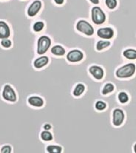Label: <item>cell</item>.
Instances as JSON below:
<instances>
[{"mask_svg": "<svg viewBox=\"0 0 136 153\" xmlns=\"http://www.w3.org/2000/svg\"><path fill=\"white\" fill-rule=\"evenodd\" d=\"M136 65L134 63H129L120 68L115 72V75L119 79H127L132 77L135 73Z\"/></svg>", "mask_w": 136, "mask_h": 153, "instance_id": "cell-1", "label": "cell"}, {"mask_svg": "<svg viewBox=\"0 0 136 153\" xmlns=\"http://www.w3.org/2000/svg\"><path fill=\"white\" fill-rule=\"evenodd\" d=\"M1 96L3 99L10 103H14L17 101V94L16 90L10 84H7L2 89Z\"/></svg>", "mask_w": 136, "mask_h": 153, "instance_id": "cell-2", "label": "cell"}, {"mask_svg": "<svg viewBox=\"0 0 136 153\" xmlns=\"http://www.w3.org/2000/svg\"><path fill=\"white\" fill-rule=\"evenodd\" d=\"M51 45V40L47 36H42L39 37L37 43V53L39 55L45 54L49 49Z\"/></svg>", "mask_w": 136, "mask_h": 153, "instance_id": "cell-3", "label": "cell"}, {"mask_svg": "<svg viewBox=\"0 0 136 153\" xmlns=\"http://www.w3.org/2000/svg\"><path fill=\"white\" fill-rule=\"evenodd\" d=\"M92 20L96 25H101L105 22V14L99 7L95 6L92 9Z\"/></svg>", "mask_w": 136, "mask_h": 153, "instance_id": "cell-4", "label": "cell"}, {"mask_svg": "<svg viewBox=\"0 0 136 153\" xmlns=\"http://www.w3.org/2000/svg\"><path fill=\"white\" fill-rule=\"evenodd\" d=\"M76 28L78 30L84 33L87 36H92L94 33V29L93 26L85 20H80L76 25Z\"/></svg>", "mask_w": 136, "mask_h": 153, "instance_id": "cell-5", "label": "cell"}, {"mask_svg": "<svg viewBox=\"0 0 136 153\" xmlns=\"http://www.w3.org/2000/svg\"><path fill=\"white\" fill-rule=\"evenodd\" d=\"M112 123L115 126H120L122 125L124 121L125 115L123 110L120 108H116L112 112Z\"/></svg>", "mask_w": 136, "mask_h": 153, "instance_id": "cell-6", "label": "cell"}, {"mask_svg": "<svg viewBox=\"0 0 136 153\" xmlns=\"http://www.w3.org/2000/svg\"><path fill=\"white\" fill-rule=\"evenodd\" d=\"M11 36V31L9 25L3 20H0V39H9Z\"/></svg>", "mask_w": 136, "mask_h": 153, "instance_id": "cell-7", "label": "cell"}, {"mask_svg": "<svg viewBox=\"0 0 136 153\" xmlns=\"http://www.w3.org/2000/svg\"><path fill=\"white\" fill-rule=\"evenodd\" d=\"M42 7V2L39 0H36L34 1L29 6L27 9V14L28 16L33 17L39 13Z\"/></svg>", "mask_w": 136, "mask_h": 153, "instance_id": "cell-8", "label": "cell"}, {"mask_svg": "<svg viewBox=\"0 0 136 153\" xmlns=\"http://www.w3.org/2000/svg\"><path fill=\"white\" fill-rule=\"evenodd\" d=\"M27 104L32 107L41 108L45 104V101L39 96H31L27 98Z\"/></svg>", "mask_w": 136, "mask_h": 153, "instance_id": "cell-9", "label": "cell"}, {"mask_svg": "<svg viewBox=\"0 0 136 153\" xmlns=\"http://www.w3.org/2000/svg\"><path fill=\"white\" fill-rule=\"evenodd\" d=\"M83 57H84V54L82 51H79V50L71 51L68 53V56H67V59L70 62H79V61L82 60Z\"/></svg>", "mask_w": 136, "mask_h": 153, "instance_id": "cell-10", "label": "cell"}, {"mask_svg": "<svg viewBox=\"0 0 136 153\" xmlns=\"http://www.w3.org/2000/svg\"><path fill=\"white\" fill-rule=\"evenodd\" d=\"M97 34H98V36H99L100 38L109 39L113 37L114 30L110 27L100 28V29L98 30Z\"/></svg>", "mask_w": 136, "mask_h": 153, "instance_id": "cell-11", "label": "cell"}, {"mask_svg": "<svg viewBox=\"0 0 136 153\" xmlns=\"http://www.w3.org/2000/svg\"><path fill=\"white\" fill-rule=\"evenodd\" d=\"M89 71H90V73L94 76L95 79H96L97 80H101V79L104 77V70H103L101 67L93 65V66L90 67Z\"/></svg>", "mask_w": 136, "mask_h": 153, "instance_id": "cell-12", "label": "cell"}, {"mask_svg": "<svg viewBox=\"0 0 136 153\" xmlns=\"http://www.w3.org/2000/svg\"><path fill=\"white\" fill-rule=\"evenodd\" d=\"M48 58L47 56H42V57L38 58L36 59L33 62V66L35 68L37 69H40V68H43L44 66L48 63Z\"/></svg>", "mask_w": 136, "mask_h": 153, "instance_id": "cell-13", "label": "cell"}, {"mask_svg": "<svg viewBox=\"0 0 136 153\" xmlns=\"http://www.w3.org/2000/svg\"><path fill=\"white\" fill-rule=\"evenodd\" d=\"M123 56L128 60H136V50L126 49L123 52Z\"/></svg>", "mask_w": 136, "mask_h": 153, "instance_id": "cell-14", "label": "cell"}, {"mask_svg": "<svg viewBox=\"0 0 136 153\" xmlns=\"http://www.w3.org/2000/svg\"><path fill=\"white\" fill-rule=\"evenodd\" d=\"M51 53L56 56H63L65 53V50L60 45H56L51 48Z\"/></svg>", "mask_w": 136, "mask_h": 153, "instance_id": "cell-15", "label": "cell"}, {"mask_svg": "<svg viewBox=\"0 0 136 153\" xmlns=\"http://www.w3.org/2000/svg\"><path fill=\"white\" fill-rule=\"evenodd\" d=\"M84 90H85V86L84 84L81 83L78 84L76 87H75L74 90H73V96H76V97L80 96L84 93Z\"/></svg>", "mask_w": 136, "mask_h": 153, "instance_id": "cell-16", "label": "cell"}, {"mask_svg": "<svg viewBox=\"0 0 136 153\" xmlns=\"http://www.w3.org/2000/svg\"><path fill=\"white\" fill-rule=\"evenodd\" d=\"M118 101H119V102L122 104H126V103H127L129 100V96H128L127 93H126V92H123V91L120 92V93H118Z\"/></svg>", "mask_w": 136, "mask_h": 153, "instance_id": "cell-17", "label": "cell"}, {"mask_svg": "<svg viewBox=\"0 0 136 153\" xmlns=\"http://www.w3.org/2000/svg\"><path fill=\"white\" fill-rule=\"evenodd\" d=\"M114 90H115V86L112 83H107L104 87V88H103L101 93H102L103 96H106L108 93H112Z\"/></svg>", "mask_w": 136, "mask_h": 153, "instance_id": "cell-18", "label": "cell"}, {"mask_svg": "<svg viewBox=\"0 0 136 153\" xmlns=\"http://www.w3.org/2000/svg\"><path fill=\"white\" fill-rule=\"evenodd\" d=\"M40 137H41V139L44 141H51V140H53L52 133L48 130L42 132L41 134H40Z\"/></svg>", "mask_w": 136, "mask_h": 153, "instance_id": "cell-19", "label": "cell"}, {"mask_svg": "<svg viewBox=\"0 0 136 153\" xmlns=\"http://www.w3.org/2000/svg\"><path fill=\"white\" fill-rule=\"evenodd\" d=\"M47 151L49 153H61L62 151V148L59 146L50 145L47 147Z\"/></svg>", "mask_w": 136, "mask_h": 153, "instance_id": "cell-20", "label": "cell"}, {"mask_svg": "<svg viewBox=\"0 0 136 153\" xmlns=\"http://www.w3.org/2000/svg\"><path fill=\"white\" fill-rule=\"evenodd\" d=\"M109 45H110V42L109 41H98L96 45V49L98 51H101L109 47Z\"/></svg>", "mask_w": 136, "mask_h": 153, "instance_id": "cell-21", "label": "cell"}, {"mask_svg": "<svg viewBox=\"0 0 136 153\" xmlns=\"http://www.w3.org/2000/svg\"><path fill=\"white\" fill-rule=\"evenodd\" d=\"M95 107L97 110L103 111V110H106V108H107V104H106L104 101L98 100V101H96V103H95Z\"/></svg>", "mask_w": 136, "mask_h": 153, "instance_id": "cell-22", "label": "cell"}, {"mask_svg": "<svg viewBox=\"0 0 136 153\" xmlns=\"http://www.w3.org/2000/svg\"><path fill=\"white\" fill-rule=\"evenodd\" d=\"M0 45H1V47L5 48V49H9L13 45V42L9 39H3L0 42Z\"/></svg>", "mask_w": 136, "mask_h": 153, "instance_id": "cell-23", "label": "cell"}, {"mask_svg": "<svg viewBox=\"0 0 136 153\" xmlns=\"http://www.w3.org/2000/svg\"><path fill=\"white\" fill-rule=\"evenodd\" d=\"M44 27H45V24L42 22H36L33 25V30L34 32L38 33L42 31Z\"/></svg>", "mask_w": 136, "mask_h": 153, "instance_id": "cell-24", "label": "cell"}, {"mask_svg": "<svg viewBox=\"0 0 136 153\" xmlns=\"http://www.w3.org/2000/svg\"><path fill=\"white\" fill-rule=\"evenodd\" d=\"M13 152V149L12 146L9 144H5L1 147V150L0 152L1 153H11Z\"/></svg>", "mask_w": 136, "mask_h": 153, "instance_id": "cell-25", "label": "cell"}, {"mask_svg": "<svg viewBox=\"0 0 136 153\" xmlns=\"http://www.w3.org/2000/svg\"><path fill=\"white\" fill-rule=\"evenodd\" d=\"M105 3L109 9H114L117 6V0H105Z\"/></svg>", "mask_w": 136, "mask_h": 153, "instance_id": "cell-26", "label": "cell"}, {"mask_svg": "<svg viewBox=\"0 0 136 153\" xmlns=\"http://www.w3.org/2000/svg\"><path fill=\"white\" fill-rule=\"evenodd\" d=\"M43 128L45 129V130H50V129H52V126H51V124L47 123V124H45V125H44Z\"/></svg>", "mask_w": 136, "mask_h": 153, "instance_id": "cell-27", "label": "cell"}, {"mask_svg": "<svg viewBox=\"0 0 136 153\" xmlns=\"http://www.w3.org/2000/svg\"><path fill=\"white\" fill-rule=\"evenodd\" d=\"M55 2L58 4H63L64 0H55Z\"/></svg>", "mask_w": 136, "mask_h": 153, "instance_id": "cell-28", "label": "cell"}, {"mask_svg": "<svg viewBox=\"0 0 136 153\" xmlns=\"http://www.w3.org/2000/svg\"><path fill=\"white\" fill-rule=\"evenodd\" d=\"M90 1H91V2H93V4H97L99 3V0H90Z\"/></svg>", "mask_w": 136, "mask_h": 153, "instance_id": "cell-29", "label": "cell"}, {"mask_svg": "<svg viewBox=\"0 0 136 153\" xmlns=\"http://www.w3.org/2000/svg\"><path fill=\"white\" fill-rule=\"evenodd\" d=\"M133 150H134V152L136 153V143H135V145H134V147H133Z\"/></svg>", "mask_w": 136, "mask_h": 153, "instance_id": "cell-30", "label": "cell"}]
</instances>
